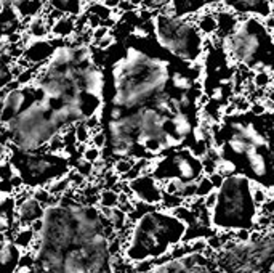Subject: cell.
<instances>
[{
  "instance_id": "1",
  "label": "cell",
  "mask_w": 274,
  "mask_h": 273,
  "mask_svg": "<svg viewBox=\"0 0 274 273\" xmlns=\"http://www.w3.org/2000/svg\"><path fill=\"white\" fill-rule=\"evenodd\" d=\"M72 191L43 211V227L29 251L34 273H117L111 241L119 233L98 204Z\"/></svg>"
},
{
  "instance_id": "2",
  "label": "cell",
  "mask_w": 274,
  "mask_h": 273,
  "mask_svg": "<svg viewBox=\"0 0 274 273\" xmlns=\"http://www.w3.org/2000/svg\"><path fill=\"white\" fill-rule=\"evenodd\" d=\"M187 228L189 225L173 211L148 206L127 228L122 257L132 265L159 261L186 241Z\"/></svg>"
},
{
  "instance_id": "3",
  "label": "cell",
  "mask_w": 274,
  "mask_h": 273,
  "mask_svg": "<svg viewBox=\"0 0 274 273\" xmlns=\"http://www.w3.org/2000/svg\"><path fill=\"white\" fill-rule=\"evenodd\" d=\"M260 215V207L254 199V180L245 174L225 177L216 188V203L210 209V225L216 232L254 230Z\"/></svg>"
},
{
  "instance_id": "4",
  "label": "cell",
  "mask_w": 274,
  "mask_h": 273,
  "mask_svg": "<svg viewBox=\"0 0 274 273\" xmlns=\"http://www.w3.org/2000/svg\"><path fill=\"white\" fill-rule=\"evenodd\" d=\"M223 50L239 66L274 73V35L260 16L237 18L234 29L223 39Z\"/></svg>"
},
{
  "instance_id": "5",
  "label": "cell",
  "mask_w": 274,
  "mask_h": 273,
  "mask_svg": "<svg viewBox=\"0 0 274 273\" xmlns=\"http://www.w3.org/2000/svg\"><path fill=\"white\" fill-rule=\"evenodd\" d=\"M215 262L221 273H274V228H254L245 241L229 240Z\"/></svg>"
},
{
  "instance_id": "6",
  "label": "cell",
  "mask_w": 274,
  "mask_h": 273,
  "mask_svg": "<svg viewBox=\"0 0 274 273\" xmlns=\"http://www.w3.org/2000/svg\"><path fill=\"white\" fill-rule=\"evenodd\" d=\"M154 40L169 53L187 63H199L204 55V34L192 16H178L169 8L151 18Z\"/></svg>"
},
{
  "instance_id": "7",
  "label": "cell",
  "mask_w": 274,
  "mask_h": 273,
  "mask_svg": "<svg viewBox=\"0 0 274 273\" xmlns=\"http://www.w3.org/2000/svg\"><path fill=\"white\" fill-rule=\"evenodd\" d=\"M13 170L23 177L29 188L47 186L55 178L68 175L71 170L69 156L66 153H26L16 148V153H8Z\"/></svg>"
},
{
  "instance_id": "8",
  "label": "cell",
  "mask_w": 274,
  "mask_h": 273,
  "mask_svg": "<svg viewBox=\"0 0 274 273\" xmlns=\"http://www.w3.org/2000/svg\"><path fill=\"white\" fill-rule=\"evenodd\" d=\"M148 174L161 183L167 180H180L184 183L199 182L205 175L202 157L191 148H175L157 156L151 161Z\"/></svg>"
},
{
  "instance_id": "9",
  "label": "cell",
  "mask_w": 274,
  "mask_h": 273,
  "mask_svg": "<svg viewBox=\"0 0 274 273\" xmlns=\"http://www.w3.org/2000/svg\"><path fill=\"white\" fill-rule=\"evenodd\" d=\"M212 6H225L239 16L268 18L274 11V0H172L169 10L178 16H196Z\"/></svg>"
},
{
  "instance_id": "10",
  "label": "cell",
  "mask_w": 274,
  "mask_h": 273,
  "mask_svg": "<svg viewBox=\"0 0 274 273\" xmlns=\"http://www.w3.org/2000/svg\"><path fill=\"white\" fill-rule=\"evenodd\" d=\"M149 273H221L215 262V253L205 249L202 253H187L178 259H159Z\"/></svg>"
},
{
  "instance_id": "11",
  "label": "cell",
  "mask_w": 274,
  "mask_h": 273,
  "mask_svg": "<svg viewBox=\"0 0 274 273\" xmlns=\"http://www.w3.org/2000/svg\"><path fill=\"white\" fill-rule=\"evenodd\" d=\"M130 196L138 203H144L149 206H157L162 203L164 190L162 183L156 180L151 174H141L133 180L128 182Z\"/></svg>"
},
{
  "instance_id": "12",
  "label": "cell",
  "mask_w": 274,
  "mask_h": 273,
  "mask_svg": "<svg viewBox=\"0 0 274 273\" xmlns=\"http://www.w3.org/2000/svg\"><path fill=\"white\" fill-rule=\"evenodd\" d=\"M16 230V196L13 191L0 188V233H6L11 240Z\"/></svg>"
},
{
  "instance_id": "13",
  "label": "cell",
  "mask_w": 274,
  "mask_h": 273,
  "mask_svg": "<svg viewBox=\"0 0 274 273\" xmlns=\"http://www.w3.org/2000/svg\"><path fill=\"white\" fill-rule=\"evenodd\" d=\"M24 251L13 240H5L0 248V273H18Z\"/></svg>"
},
{
  "instance_id": "14",
  "label": "cell",
  "mask_w": 274,
  "mask_h": 273,
  "mask_svg": "<svg viewBox=\"0 0 274 273\" xmlns=\"http://www.w3.org/2000/svg\"><path fill=\"white\" fill-rule=\"evenodd\" d=\"M76 16L77 15H63L61 18H58L52 26L50 37L61 40L71 39L76 34Z\"/></svg>"
},
{
  "instance_id": "15",
  "label": "cell",
  "mask_w": 274,
  "mask_h": 273,
  "mask_svg": "<svg viewBox=\"0 0 274 273\" xmlns=\"http://www.w3.org/2000/svg\"><path fill=\"white\" fill-rule=\"evenodd\" d=\"M26 29H27L26 34L31 39H48L52 27L47 24L45 18H43L42 15H35L32 18H29V23H27Z\"/></svg>"
},
{
  "instance_id": "16",
  "label": "cell",
  "mask_w": 274,
  "mask_h": 273,
  "mask_svg": "<svg viewBox=\"0 0 274 273\" xmlns=\"http://www.w3.org/2000/svg\"><path fill=\"white\" fill-rule=\"evenodd\" d=\"M11 240L16 243L24 253H29L35 243V233L31 227H18V230L14 232Z\"/></svg>"
},
{
  "instance_id": "17",
  "label": "cell",
  "mask_w": 274,
  "mask_h": 273,
  "mask_svg": "<svg viewBox=\"0 0 274 273\" xmlns=\"http://www.w3.org/2000/svg\"><path fill=\"white\" fill-rule=\"evenodd\" d=\"M98 206L106 207V209H112V207L119 206V193L112 188H104L99 191L98 195Z\"/></svg>"
},
{
  "instance_id": "18",
  "label": "cell",
  "mask_w": 274,
  "mask_h": 273,
  "mask_svg": "<svg viewBox=\"0 0 274 273\" xmlns=\"http://www.w3.org/2000/svg\"><path fill=\"white\" fill-rule=\"evenodd\" d=\"M136 159H132V157H125V159H115L114 164H112V172L114 174H117L120 178L127 175L130 169L133 167V164H135Z\"/></svg>"
},
{
  "instance_id": "19",
  "label": "cell",
  "mask_w": 274,
  "mask_h": 273,
  "mask_svg": "<svg viewBox=\"0 0 274 273\" xmlns=\"http://www.w3.org/2000/svg\"><path fill=\"white\" fill-rule=\"evenodd\" d=\"M74 134H76V140L77 143H85V145H89L90 143V138H91V131L89 127L85 126V122H77L74 126Z\"/></svg>"
},
{
  "instance_id": "20",
  "label": "cell",
  "mask_w": 274,
  "mask_h": 273,
  "mask_svg": "<svg viewBox=\"0 0 274 273\" xmlns=\"http://www.w3.org/2000/svg\"><path fill=\"white\" fill-rule=\"evenodd\" d=\"M101 157H103V149H99L98 146L91 145V143H89V145L85 146L84 153H82V159L89 161V162H91V164L98 162V161L101 159Z\"/></svg>"
},
{
  "instance_id": "21",
  "label": "cell",
  "mask_w": 274,
  "mask_h": 273,
  "mask_svg": "<svg viewBox=\"0 0 274 273\" xmlns=\"http://www.w3.org/2000/svg\"><path fill=\"white\" fill-rule=\"evenodd\" d=\"M172 0H144L141 3V8L148 11H161L165 8H170Z\"/></svg>"
},
{
  "instance_id": "22",
  "label": "cell",
  "mask_w": 274,
  "mask_h": 273,
  "mask_svg": "<svg viewBox=\"0 0 274 273\" xmlns=\"http://www.w3.org/2000/svg\"><path fill=\"white\" fill-rule=\"evenodd\" d=\"M213 190H216L215 186H213V183H212V180H210V177L208 175H204L200 178V180L197 182V193H196V198H205L208 193L210 191H213Z\"/></svg>"
},
{
  "instance_id": "23",
  "label": "cell",
  "mask_w": 274,
  "mask_h": 273,
  "mask_svg": "<svg viewBox=\"0 0 274 273\" xmlns=\"http://www.w3.org/2000/svg\"><path fill=\"white\" fill-rule=\"evenodd\" d=\"M90 143H91V145L98 146L99 149H103L106 146V132H104V129H99V131L93 132L91 138H90Z\"/></svg>"
},
{
  "instance_id": "24",
  "label": "cell",
  "mask_w": 274,
  "mask_h": 273,
  "mask_svg": "<svg viewBox=\"0 0 274 273\" xmlns=\"http://www.w3.org/2000/svg\"><path fill=\"white\" fill-rule=\"evenodd\" d=\"M215 203H216V190L210 191V193H208V195L204 198V206L207 207L208 211H210L212 207L215 206Z\"/></svg>"
}]
</instances>
